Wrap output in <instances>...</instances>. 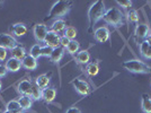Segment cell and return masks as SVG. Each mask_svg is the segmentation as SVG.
<instances>
[{
	"label": "cell",
	"mask_w": 151,
	"mask_h": 113,
	"mask_svg": "<svg viewBox=\"0 0 151 113\" xmlns=\"http://www.w3.org/2000/svg\"><path fill=\"white\" fill-rule=\"evenodd\" d=\"M104 22L109 24V25H113L115 27L121 26L124 22V15L122 13L120 8L117 7H111L109 9H107L105 15H104Z\"/></svg>",
	"instance_id": "obj_3"
},
{
	"label": "cell",
	"mask_w": 151,
	"mask_h": 113,
	"mask_svg": "<svg viewBox=\"0 0 151 113\" xmlns=\"http://www.w3.org/2000/svg\"><path fill=\"white\" fill-rule=\"evenodd\" d=\"M139 50L141 56L145 59H151V46L145 41H142L139 45Z\"/></svg>",
	"instance_id": "obj_23"
},
{
	"label": "cell",
	"mask_w": 151,
	"mask_h": 113,
	"mask_svg": "<svg viewBox=\"0 0 151 113\" xmlns=\"http://www.w3.org/2000/svg\"><path fill=\"white\" fill-rule=\"evenodd\" d=\"M64 36L69 38L70 41L75 40L76 36H77V30H76L73 26H68L65 28V31H64Z\"/></svg>",
	"instance_id": "obj_28"
},
{
	"label": "cell",
	"mask_w": 151,
	"mask_h": 113,
	"mask_svg": "<svg viewBox=\"0 0 151 113\" xmlns=\"http://www.w3.org/2000/svg\"><path fill=\"white\" fill-rule=\"evenodd\" d=\"M6 68L8 71L10 72H17L23 66H22V61L20 60H17L15 58H9L6 61Z\"/></svg>",
	"instance_id": "obj_13"
},
{
	"label": "cell",
	"mask_w": 151,
	"mask_h": 113,
	"mask_svg": "<svg viewBox=\"0 0 151 113\" xmlns=\"http://www.w3.org/2000/svg\"><path fill=\"white\" fill-rule=\"evenodd\" d=\"M31 99L33 101H37L42 99V89L38 88L35 84H33V87H32V94Z\"/></svg>",
	"instance_id": "obj_26"
},
{
	"label": "cell",
	"mask_w": 151,
	"mask_h": 113,
	"mask_svg": "<svg viewBox=\"0 0 151 113\" xmlns=\"http://www.w3.org/2000/svg\"><path fill=\"white\" fill-rule=\"evenodd\" d=\"M60 38H61L60 34H57L54 32L49 31L44 38V43L46 46H50L52 49H54V48L60 46Z\"/></svg>",
	"instance_id": "obj_8"
},
{
	"label": "cell",
	"mask_w": 151,
	"mask_h": 113,
	"mask_svg": "<svg viewBox=\"0 0 151 113\" xmlns=\"http://www.w3.org/2000/svg\"><path fill=\"white\" fill-rule=\"evenodd\" d=\"M17 101H18L22 110H24V111L31 109L32 104H33V100H32L29 96H25V95H20Z\"/></svg>",
	"instance_id": "obj_22"
},
{
	"label": "cell",
	"mask_w": 151,
	"mask_h": 113,
	"mask_svg": "<svg viewBox=\"0 0 151 113\" xmlns=\"http://www.w3.org/2000/svg\"><path fill=\"white\" fill-rule=\"evenodd\" d=\"M18 44V42L16 41V38L6 34V33H0V46L6 49V50H12L16 45Z\"/></svg>",
	"instance_id": "obj_5"
},
{
	"label": "cell",
	"mask_w": 151,
	"mask_h": 113,
	"mask_svg": "<svg viewBox=\"0 0 151 113\" xmlns=\"http://www.w3.org/2000/svg\"><path fill=\"white\" fill-rule=\"evenodd\" d=\"M117 2V5L120 7H122L123 9H131V7H132V1H130V0H126V1H116Z\"/></svg>",
	"instance_id": "obj_31"
},
{
	"label": "cell",
	"mask_w": 151,
	"mask_h": 113,
	"mask_svg": "<svg viewBox=\"0 0 151 113\" xmlns=\"http://www.w3.org/2000/svg\"><path fill=\"white\" fill-rule=\"evenodd\" d=\"M7 72H8V70H7L6 66H4V64H0V78L5 77V76L7 75Z\"/></svg>",
	"instance_id": "obj_35"
},
{
	"label": "cell",
	"mask_w": 151,
	"mask_h": 113,
	"mask_svg": "<svg viewBox=\"0 0 151 113\" xmlns=\"http://www.w3.org/2000/svg\"><path fill=\"white\" fill-rule=\"evenodd\" d=\"M71 84L73 85L75 89L78 92V94L86 96V95H88L90 93V86H89V84L86 80H82L80 78H76L71 82Z\"/></svg>",
	"instance_id": "obj_6"
},
{
	"label": "cell",
	"mask_w": 151,
	"mask_h": 113,
	"mask_svg": "<svg viewBox=\"0 0 151 113\" xmlns=\"http://www.w3.org/2000/svg\"><path fill=\"white\" fill-rule=\"evenodd\" d=\"M6 109H7V111H17V110H22L18 101H15V100L9 101L6 104Z\"/></svg>",
	"instance_id": "obj_30"
},
{
	"label": "cell",
	"mask_w": 151,
	"mask_h": 113,
	"mask_svg": "<svg viewBox=\"0 0 151 113\" xmlns=\"http://www.w3.org/2000/svg\"><path fill=\"white\" fill-rule=\"evenodd\" d=\"M65 113H81V111H80L78 107H70V109L67 110Z\"/></svg>",
	"instance_id": "obj_36"
},
{
	"label": "cell",
	"mask_w": 151,
	"mask_h": 113,
	"mask_svg": "<svg viewBox=\"0 0 151 113\" xmlns=\"http://www.w3.org/2000/svg\"><path fill=\"white\" fill-rule=\"evenodd\" d=\"M79 49H80V44H79L78 41H76V40L70 41V43L68 44V46L65 48V50H67V52H68L69 54H77V53L79 52Z\"/></svg>",
	"instance_id": "obj_24"
},
{
	"label": "cell",
	"mask_w": 151,
	"mask_h": 113,
	"mask_svg": "<svg viewBox=\"0 0 151 113\" xmlns=\"http://www.w3.org/2000/svg\"><path fill=\"white\" fill-rule=\"evenodd\" d=\"M55 97H57V91H55V88L47 87L42 91V100H44L46 103L53 102Z\"/></svg>",
	"instance_id": "obj_16"
},
{
	"label": "cell",
	"mask_w": 151,
	"mask_h": 113,
	"mask_svg": "<svg viewBox=\"0 0 151 113\" xmlns=\"http://www.w3.org/2000/svg\"><path fill=\"white\" fill-rule=\"evenodd\" d=\"M51 77H52V72L40 75L37 78H36V80H35V85H36L38 88H41V89L43 91V89L49 87L50 82H51Z\"/></svg>",
	"instance_id": "obj_11"
},
{
	"label": "cell",
	"mask_w": 151,
	"mask_h": 113,
	"mask_svg": "<svg viewBox=\"0 0 151 113\" xmlns=\"http://www.w3.org/2000/svg\"><path fill=\"white\" fill-rule=\"evenodd\" d=\"M126 16H127V20L131 22V23H138L139 22V14L135 9H130V10H127Z\"/></svg>",
	"instance_id": "obj_29"
},
{
	"label": "cell",
	"mask_w": 151,
	"mask_h": 113,
	"mask_svg": "<svg viewBox=\"0 0 151 113\" xmlns=\"http://www.w3.org/2000/svg\"><path fill=\"white\" fill-rule=\"evenodd\" d=\"M52 48H50V46H46V45H44V46H42V50H41V56H49L50 58L51 53H52Z\"/></svg>",
	"instance_id": "obj_32"
},
{
	"label": "cell",
	"mask_w": 151,
	"mask_h": 113,
	"mask_svg": "<svg viewBox=\"0 0 151 113\" xmlns=\"http://www.w3.org/2000/svg\"><path fill=\"white\" fill-rule=\"evenodd\" d=\"M7 54H8V52H7L6 49H4V48H1V46H0V61L6 60Z\"/></svg>",
	"instance_id": "obj_34"
},
{
	"label": "cell",
	"mask_w": 151,
	"mask_h": 113,
	"mask_svg": "<svg viewBox=\"0 0 151 113\" xmlns=\"http://www.w3.org/2000/svg\"><path fill=\"white\" fill-rule=\"evenodd\" d=\"M63 56H64V49L61 48V46H58V48H54L52 50V53L50 56V60L52 62L58 63L62 60Z\"/></svg>",
	"instance_id": "obj_19"
},
{
	"label": "cell",
	"mask_w": 151,
	"mask_h": 113,
	"mask_svg": "<svg viewBox=\"0 0 151 113\" xmlns=\"http://www.w3.org/2000/svg\"><path fill=\"white\" fill-rule=\"evenodd\" d=\"M145 42H147V43H148V44H149L150 46H151V34H149V35H148V36L145 38Z\"/></svg>",
	"instance_id": "obj_38"
},
{
	"label": "cell",
	"mask_w": 151,
	"mask_h": 113,
	"mask_svg": "<svg viewBox=\"0 0 151 113\" xmlns=\"http://www.w3.org/2000/svg\"><path fill=\"white\" fill-rule=\"evenodd\" d=\"M150 31H151V27H150Z\"/></svg>",
	"instance_id": "obj_41"
},
{
	"label": "cell",
	"mask_w": 151,
	"mask_h": 113,
	"mask_svg": "<svg viewBox=\"0 0 151 113\" xmlns=\"http://www.w3.org/2000/svg\"><path fill=\"white\" fill-rule=\"evenodd\" d=\"M37 59L33 58L32 56L27 54V56L22 60V66L27 70H35L37 68Z\"/></svg>",
	"instance_id": "obj_12"
},
{
	"label": "cell",
	"mask_w": 151,
	"mask_h": 113,
	"mask_svg": "<svg viewBox=\"0 0 151 113\" xmlns=\"http://www.w3.org/2000/svg\"><path fill=\"white\" fill-rule=\"evenodd\" d=\"M41 50H42V45L40 43L34 44L31 48V51H29V56H32L35 59H38L41 56Z\"/></svg>",
	"instance_id": "obj_27"
},
{
	"label": "cell",
	"mask_w": 151,
	"mask_h": 113,
	"mask_svg": "<svg viewBox=\"0 0 151 113\" xmlns=\"http://www.w3.org/2000/svg\"><path fill=\"white\" fill-rule=\"evenodd\" d=\"M106 13V8H105V4L101 0H97L90 6L88 10V20H89V33H93V28H94L95 24L97 22H99L103 19L104 15Z\"/></svg>",
	"instance_id": "obj_1"
},
{
	"label": "cell",
	"mask_w": 151,
	"mask_h": 113,
	"mask_svg": "<svg viewBox=\"0 0 151 113\" xmlns=\"http://www.w3.org/2000/svg\"><path fill=\"white\" fill-rule=\"evenodd\" d=\"M141 107L145 113H151V97L148 94H142L141 97Z\"/></svg>",
	"instance_id": "obj_21"
},
{
	"label": "cell",
	"mask_w": 151,
	"mask_h": 113,
	"mask_svg": "<svg viewBox=\"0 0 151 113\" xmlns=\"http://www.w3.org/2000/svg\"><path fill=\"white\" fill-rule=\"evenodd\" d=\"M70 43V40L68 38H65L64 35L63 36H61V38H60V46L61 48H63V49H65L67 46H68V44Z\"/></svg>",
	"instance_id": "obj_33"
},
{
	"label": "cell",
	"mask_w": 151,
	"mask_h": 113,
	"mask_svg": "<svg viewBox=\"0 0 151 113\" xmlns=\"http://www.w3.org/2000/svg\"><path fill=\"white\" fill-rule=\"evenodd\" d=\"M135 36L139 38H145L150 34V27L147 24H138L134 31Z\"/></svg>",
	"instance_id": "obj_14"
},
{
	"label": "cell",
	"mask_w": 151,
	"mask_h": 113,
	"mask_svg": "<svg viewBox=\"0 0 151 113\" xmlns=\"http://www.w3.org/2000/svg\"><path fill=\"white\" fill-rule=\"evenodd\" d=\"M0 113H2V111H1V109H0Z\"/></svg>",
	"instance_id": "obj_40"
},
{
	"label": "cell",
	"mask_w": 151,
	"mask_h": 113,
	"mask_svg": "<svg viewBox=\"0 0 151 113\" xmlns=\"http://www.w3.org/2000/svg\"><path fill=\"white\" fill-rule=\"evenodd\" d=\"M25 111L24 110H17V111H5V112H2V113H24Z\"/></svg>",
	"instance_id": "obj_37"
},
{
	"label": "cell",
	"mask_w": 151,
	"mask_h": 113,
	"mask_svg": "<svg viewBox=\"0 0 151 113\" xmlns=\"http://www.w3.org/2000/svg\"><path fill=\"white\" fill-rule=\"evenodd\" d=\"M94 36L95 40L99 43H106L109 41V38H111V32L107 28L106 26H101L98 27L96 31L94 32Z\"/></svg>",
	"instance_id": "obj_7"
},
{
	"label": "cell",
	"mask_w": 151,
	"mask_h": 113,
	"mask_svg": "<svg viewBox=\"0 0 151 113\" xmlns=\"http://www.w3.org/2000/svg\"><path fill=\"white\" fill-rule=\"evenodd\" d=\"M32 87H33V83L31 80H28V79H24V80L18 83L17 91L19 92L20 95H25V96H29L31 97Z\"/></svg>",
	"instance_id": "obj_10"
},
{
	"label": "cell",
	"mask_w": 151,
	"mask_h": 113,
	"mask_svg": "<svg viewBox=\"0 0 151 113\" xmlns=\"http://www.w3.org/2000/svg\"><path fill=\"white\" fill-rule=\"evenodd\" d=\"M1 88H2V83H1V80H0V91H1Z\"/></svg>",
	"instance_id": "obj_39"
},
{
	"label": "cell",
	"mask_w": 151,
	"mask_h": 113,
	"mask_svg": "<svg viewBox=\"0 0 151 113\" xmlns=\"http://www.w3.org/2000/svg\"><path fill=\"white\" fill-rule=\"evenodd\" d=\"M12 33H13L14 36L22 38V36L27 34V27L23 23H16L12 26Z\"/></svg>",
	"instance_id": "obj_15"
},
{
	"label": "cell",
	"mask_w": 151,
	"mask_h": 113,
	"mask_svg": "<svg viewBox=\"0 0 151 113\" xmlns=\"http://www.w3.org/2000/svg\"><path fill=\"white\" fill-rule=\"evenodd\" d=\"M72 6V1H65V0H59L57 2L53 4V6L51 7L50 12L46 19L50 18H58V17H62L64 15L70 12Z\"/></svg>",
	"instance_id": "obj_2"
},
{
	"label": "cell",
	"mask_w": 151,
	"mask_h": 113,
	"mask_svg": "<svg viewBox=\"0 0 151 113\" xmlns=\"http://www.w3.org/2000/svg\"><path fill=\"white\" fill-rule=\"evenodd\" d=\"M47 32H49V30L44 24H36L34 26V38L38 43L44 42V38L47 34Z\"/></svg>",
	"instance_id": "obj_9"
},
{
	"label": "cell",
	"mask_w": 151,
	"mask_h": 113,
	"mask_svg": "<svg viewBox=\"0 0 151 113\" xmlns=\"http://www.w3.org/2000/svg\"><path fill=\"white\" fill-rule=\"evenodd\" d=\"M123 68L127 71L132 72V74H149L151 72V67L148 66L141 60L138 59H132V60H127L125 62H123Z\"/></svg>",
	"instance_id": "obj_4"
},
{
	"label": "cell",
	"mask_w": 151,
	"mask_h": 113,
	"mask_svg": "<svg viewBox=\"0 0 151 113\" xmlns=\"http://www.w3.org/2000/svg\"><path fill=\"white\" fill-rule=\"evenodd\" d=\"M10 53H12V58H15V59L20 60V61H22V60L27 56V54H26L25 48H24V46H22V45H19V44H17L14 49L10 50Z\"/></svg>",
	"instance_id": "obj_17"
},
{
	"label": "cell",
	"mask_w": 151,
	"mask_h": 113,
	"mask_svg": "<svg viewBox=\"0 0 151 113\" xmlns=\"http://www.w3.org/2000/svg\"><path fill=\"white\" fill-rule=\"evenodd\" d=\"M86 71H87V74H88L90 77L96 76L98 72H99V66H98V63L97 62L88 63L87 67H86Z\"/></svg>",
	"instance_id": "obj_25"
},
{
	"label": "cell",
	"mask_w": 151,
	"mask_h": 113,
	"mask_svg": "<svg viewBox=\"0 0 151 113\" xmlns=\"http://www.w3.org/2000/svg\"><path fill=\"white\" fill-rule=\"evenodd\" d=\"M76 60L77 62L81 63V64H86L89 62L90 60V53L88 50H81L79 51L77 54H76Z\"/></svg>",
	"instance_id": "obj_20"
},
{
	"label": "cell",
	"mask_w": 151,
	"mask_h": 113,
	"mask_svg": "<svg viewBox=\"0 0 151 113\" xmlns=\"http://www.w3.org/2000/svg\"><path fill=\"white\" fill-rule=\"evenodd\" d=\"M65 28H67V23H65V20H63V19H61V18H58V19H55V20L53 22V24L51 25L50 31L59 34V33H61V32L65 31Z\"/></svg>",
	"instance_id": "obj_18"
}]
</instances>
